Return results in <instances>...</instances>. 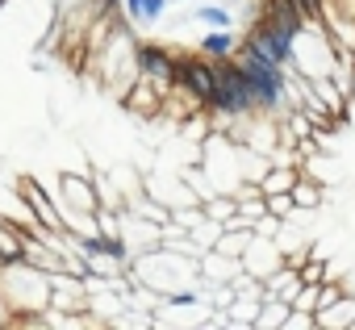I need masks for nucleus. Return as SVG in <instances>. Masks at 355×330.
Listing matches in <instances>:
<instances>
[{"instance_id":"5701e85b","label":"nucleus","mask_w":355,"mask_h":330,"mask_svg":"<svg viewBox=\"0 0 355 330\" xmlns=\"http://www.w3.org/2000/svg\"><path fill=\"white\" fill-rule=\"evenodd\" d=\"M171 5H180V0H171Z\"/></svg>"},{"instance_id":"a211bd4d","label":"nucleus","mask_w":355,"mask_h":330,"mask_svg":"<svg viewBox=\"0 0 355 330\" xmlns=\"http://www.w3.org/2000/svg\"><path fill=\"white\" fill-rule=\"evenodd\" d=\"M268 214H276L280 222H293L301 209H297V201H293V193H272L268 197Z\"/></svg>"},{"instance_id":"6ab92c4d","label":"nucleus","mask_w":355,"mask_h":330,"mask_svg":"<svg viewBox=\"0 0 355 330\" xmlns=\"http://www.w3.org/2000/svg\"><path fill=\"white\" fill-rule=\"evenodd\" d=\"M343 297H347V293H343V284H338V280H322V288H318V313H322V309H330V305H334V301H343Z\"/></svg>"},{"instance_id":"dca6fc26","label":"nucleus","mask_w":355,"mask_h":330,"mask_svg":"<svg viewBox=\"0 0 355 330\" xmlns=\"http://www.w3.org/2000/svg\"><path fill=\"white\" fill-rule=\"evenodd\" d=\"M293 201H297V209H318L322 205V184L309 180V172H301V180L293 189Z\"/></svg>"},{"instance_id":"f257e3e1","label":"nucleus","mask_w":355,"mask_h":330,"mask_svg":"<svg viewBox=\"0 0 355 330\" xmlns=\"http://www.w3.org/2000/svg\"><path fill=\"white\" fill-rule=\"evenodd\" d=\"M130 280L155 288V293L167 301L171 293H180V288H189L193 280H201V255H193V251H184V247H171V243H159V247L134 255Z\"/></svg>"},{"instance_id":"1a4fd4ad","label":"nucleus","mask_w":355,"mask_h":330,"mask_svg":"<svg viewBox=\"0 0 355 330\" xmlns=\"http://www.w3.org/2000/svg\"><path fill=\"white\" fill-rule=\"evenodd\" d=\"M239 272H243V259H239V255H226V251H218V247H209V251L201 255V280H205V284H230Z\"/></svg>"},{"instance_id":"f03ea898","label":"nucleus","mask_w":355,"mask_h":330,"mask_svg":"<svg viewBox=\"0 0 355 330\" xmlns=\"http://www.w3.org/2000/svg\"><path fill=\"white\" fill-rule=\"evenodd\" d=\"M0 293L9 297L13 313H34V309H51V272L34 268V263H0Z\"/></svg>"},{"instance_id":"39448f33","label":"nucleus","mask_w":355,"mask_h":330,"mask_svg":"<svg viewBox=\"0 0 355 330\" xmlns=\"http://www.w3.org/2000/svg\"><path fill=\"white\" fill-rule=\"evenodd\" d=\"M134 55H138V76L150 80V84L167 96V92L175 88V55H171L167 46H159V42H138Z\"/></svg>"},{"instance_id":"f8f14e48","label":"nucleus","mask_w":355,"mask_h":330,"mask_svg":"<svg viewBox=\"0 0 355 330\" xmlns=\"http://www.w3.org/2000/svg\"><path fill=\"white\" fill-rule=\"evenodd\" d=\"M167 5H171V0H121L125 21H134V26H155V21H163Z\"/></svg>"},{"instance_id":"7ed1b4c3","label":"nucleus","mask_w":355,"mask_h":330,"mask_svg":"<svg viewBox=\"0 0 355 330\" xmlns=\"http://www.w3.org/2000/svg\"><path fill=\"white\" fill-rule=\"evenodd\" d=\"M243 46L255 51L259 59L276 63V67H288V71H293V63H297V34H288L284 26L263 21V17H251V21H247Z\"/></svg>"},{"instance_id":"6e6552de","label":"nucleus","mask_w":355,"mask_h":330,"mask_svg":"<svg viewBox=\"0 0 355 330\" xmlns=\"http://www.w3.org/2000/svg\"><path fill=\"white\" fill-rule=\"evenodd\" d=\"M243 268L251 272V276H272L276 268H284V247L276 243V238H263V234H255L251 238V247L243 251Z\"/></svg>"},{"instance_id":"0eeeda50","label":"nucleus","mask_w":355,"mask_h":330,"mask_svg":"<svg viewBox=\"0 0 355 330\" xmlns=\"http://www.w3.org/2000/svg\"><path fill=\"white\" fill-rule=\"evenodd\" d=\"M59 209L63 214H96L101 209V193H96V180L88 176H59Z\"/></svg>"},{"instance_id":"412c9836","label":"nucleus","mask_w":355,"mask_h":330,"mask_svg":"<svg viewBox=\"0 0 355 330\" xmlns=\"http://www.w3.org/2000/svg\"><path fill=\"white\" fill-rule=\"evenodd\" d=\"M301 9H305L309 21H322L326 17V0H301Z\"/></svg>"},{"instance_id":"9b49d317","label":"nucleus","mask_w":355,"mask_h":330,"mask_svg":"<svg viewBox=\"0 0 355 330\" xmlns=\"http://www.w3.org/2000/svg\"><path fill=\"white\" fill-rule=\"evenodd\" d=\"M205 59H234L239 55V38L230 34V30H205V38H201V46H197Z\"/></svg>"},{"instance_id":"ddd939ff","label":"nucleus","mask_w":355,"mask_h":330,"mask_svg":"<svg viewBox=\"0 0 355 330\" xmlns=\"http://www.w3.org/2000/svg\"><path fill=\"white\" fill-rule=\"evenodd\" d=\"M297 180H301V168H288V163H272L268 176L259 180V189H263V197H272V193H293Z\"/></svg>"},{"instance_id":"2eb2a0df","label":"nucleus","mask_w":355,"mask_h":330,"mask_svg":"<svg viewBox=\"0 0 355 330\" xmlns=\"http://www.w3.org/2000/svg\"><path fill=\"white\" fill-rule=\"evenodd\" d=\"M318 326H322V330H330V326H355V301H351V297L334 301L330 309L318 313Z\"/></svg>"},{"instance_id":"aec40b11","label":"nucleus","mask_w":355,"mask_h":330,"mask_svg":"<svg viewBox=\"0 0 355 330\" xmlns=\"http://www.w3.org/2000/svg\"><path fill=\"white\" fill-rule=\"evenodd\" d=\"M318 288H322V284H301L293 309H309V313H318Z\"/></svg>"},{"instance_id":"4468645a","label":"nucleus","mask_w":355,"mask_h":330,"mask_svg":"<svg viewBox=\"0 0 355 330\" xmlns=\"http://www.w3.org/2000/svg\"><path fill=\"white\" fill-rule=\"evenodd\" d=\"M288 313H293L288 301H280V297H263V309H259V318H255V330H284Z\"/></svg>"},{"instance_id":"9d476101","label":"nucleus","mask_w":355,"mask_h":330,"mask_svg":"<svg viewBox=\"0 0 355 330\" xmlns=\"http://www.w3.org/2000/svg\"><path fill=\"white\" fill-rule=\"evenodd\" d=\"M163 101H167V96H163L150 80H142V76H138V80H134V88L121 96V105H125L130 113H159V109H163Z\"/></svg>"},{"instance_id":"f3484780","label":"nucleus","mask_w":355,"mask_h":330,"mask_svg":"<svg viewBox=\"0 0 355 330\" xmlns=\"http://www.w3.org/2000/svg\"><path fill=\"white\" fill-rule=\"evenodd\" d=\"M193 17H197L205 30H230V26H234V17H230V9H226V5H201Z\"/></svg>"},{"instance_id":"20e7f679","label":"nucleus","mask_w":355,"mask_h":330,"mask_svg":"<svg viewBox=\"0 0 355 330\" xmlns=\"http://www.w3.org/2000/svg\"><path fill=\"white\" fill-rule=\"evenodd\" d=\"M175 88H189L205 109L218 101V63L205 59L201 51L193 55H175Z\"/></svg>"},{"instance_id":"423d86ee","label":"nucleus","mask_w":355,"mask_h":330,"mask_svg":"<svg viewBox=\"0 0 355 330\" xmlns=\"http://www.w3.org/2000/svg\"><path fill=\"white\" fill-rule=\"evenodd\" d=\"M51 309L55 313H88V284H84V276L55 272L51 276Z\"/></svg>"},{"instance_id":"4be33fe9","label":"nucleus","mask_w":355,"mask_h":330,"mask_svg":"<svg viewBox=\"0 0 355 330\" xmlns=\"http://www.w3.org/2000/svg\"><path fill=\"white\" fill-rule=\"evenodd\" d=\"M351 96H355V71H351Z\"/></svg>"}]
</instances>
